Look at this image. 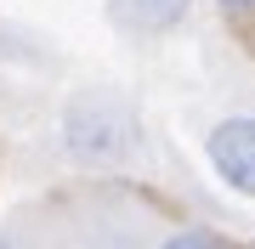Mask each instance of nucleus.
I'll use <instances>...</instances> for the list:
<instances>
[{"instance_id":"nucleus-1","label":"nucleus","mask_w":255,"mask_h":249,"mask_svg":"<svg viewBox=\"0 0 255 249\" xmlns=\"http://www.w3.org/2000/svg\"><path fill=\"white\" fill-rule=\"evenodd\" d=\"M57 136H63V153L80 170H125L142 153V125L130 113V102L102 96V91L74 96L57 119Z\"/></svg>"},{"instance_id":"nucleus-2","label":"nucleus","mask_w":255,"mask_h":249,"mask_svg":"<svg viewBox=\"0 0 255 249\" xmlns=\"http://www.w3.org/2000/svg\"><path fill=\"white\" fill-rule=\"evenodd\" d=\"M204 159L233 193L255 198V113H233L204 136Z\"/></svg>"},{"instance_id":"nucleus-3","label":"nucleus","mask_w":255,"mask_h":249,"mask_svg":"<svg viewBox=\"0 0 255 249\" xmlns=\"http://www.w3.org/2000/svg\"><path fill=\"white\" fill-rule=\"evenodd\" d=\"M193 11V0H114V23L136 28V34H170L182 28Z\"/></svg>"},{"instance_id":"nucleus-4","label":"nucleus","mask_w":255,"mask_h":249,"mask_svg":"<svg viewBox=\"0 0 255 249\" xmlns=\"http://www.w3.org/2000/svg\"><path fill=\"white\" fill-rule=\"evenodd\" d=\"M159 249H227V244H221L216 232H204V227H182V232H170Z\"/></svg>"},{"instance_id":"nucleus-5","label":"nucleus","mask_w":255,"mask_h":249,"mask_svg":"<svg viewBox=\"0 0 255 249\" xmlns=\"http://www.w3.org/2000/svg\"><path fill=\"white\" fill-rule=\"evenodd\" d=\"M221 11H233V17H238V11H255V0H221Z\"/></svg>"},{"instance_id":"nucleus-6","label":"nucleus","mask_w":255,"mask_h":249,"mask_svg":"<svg viewBox=\"0 0 255 249\" xmlns=\"http://www.w3.org/2000/svg\"><path fill=\"white\" fill-rule=\"evenodd\" d=\"M0 249H28V244L17 238V232H0Z\"/></svg>"}]
</instances>
